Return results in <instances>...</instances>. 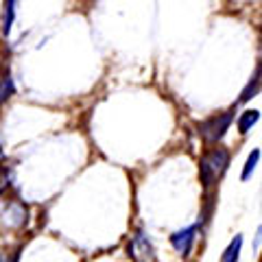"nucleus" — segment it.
<instances>
[{"mask_svg": "<svg viewBox=\"0 0 262 262\" xmlns=\"http://www.w3.org/2000/svg\"><path fill=\"white\" fill-rule=\"evenodd\" d=\"M13 11H15V3H5V24H3V33H5V35H9V31H11Z\"/></svg>", "mask_w": 262, "mask_h": 262, "instance_id": "obj_9", "label": "nucleus"}, {"mask_svg": "<svg viewBox=\"0 0 262 262\" xmlns=\"http://www.w3.org/2000/svg\"><path fill=\"white\" fill-rule=\"evenodd\" d=\"M258 162H260V151L253 149V151L249 153L247 162H245V168H243V175H241L243 182H247V179L251 177V173H253V170H256V166H258Z\"/></svg>", "mask_w": 262, "mask_h": 262, "instance_id": "obj_8", "label": "nucleus"}, {"mask_svg": "<svg viewBox=\"0 0 262 262\" xmlns=\"http://www.w3.org/2000/svg\"><path fill=\"white\" fill-rule=\"evenodd\" d=\"M234 120V114L232 112H223V114H216V116L208 118L206 122H201V136L206 138L208 142H219L221 138L225 136V131L229 129Z\"/></svg>", "mask_w": 262, "mask_h": 262, "instance_id": "obj_2", "label": "nucleus"}, {"mask_svg": "<svg viewBox=\"0 0 262 262\" xmlns=\"http://www.w3.org/2000/svg\"><path fill=\"white\" fill-rule=\"evenodd\" d=\"M15 92V85H13V79H11V72L9 68L0 70V105L5 101H9Z\"/></svg>", "mask_w": 262, "mask_h": 262, "instance_id": "obj_5", "label": "nucleus"}, {"mask_svg": "<svg viewBox=\"0 0 262 262\" xmlns=\"http://www.w3.org/2000/svg\"><path fill=\"white\" fill-rule=\"evenodd\" d=\"M260 88H262V61H260V66L256 68V72H253V77H251V81L247 83V88L243 90V94H241V103H247L249 98H253L258 92H260Z\"/></svg>", "mask_w": 262, "mask_h": 262, "instance_id": "obj_4", "label": "nucleus"}, {"mask_svg": "<svg viewBox=\"0 0 262 262\" xmlns=\"http://www.w3.org/2000/svg\"><path fill=\"white\" fill-rule=\"evenodd\" d=\"M241 247H243V236L236 234V238L229 243V247L223 251V258H221V262H236L241 256Z\"/></svg>", "mask_w": 262, "mask_h": 262, "instance_id": "obj_7", "label": "nucleus"}, {"mask_svg": "<svg viewBox=\"0 0 262 262\" xmlns=\"http://www.w3.org/2000/svg\"><path fill=\"white\" fill-rule=\"evenodd\" d=\"M258 120H260V112H258V110H247V112H243L241 118H238V134H241V136H247L249 129L256 125Z\"/></svg>", "mask_w": 262, "mask_h": 262, "instance_id": "obj_6", "label": "nucleus"}, {"mask_svg": "<svg viewBox=\"0 0 262 262\" xmlns=\"http://www.w3.org/2000/svg\"><path fill=\"white\" fill-rule=\"evenodd\" d=\"M0 155H3V149H0Z\"/></svg>", "mask_w": 262, "mask_h": 262, "instance_id": "obj_12", "label": "nucleus"}, {"mask_svg": "<svg viewBox=\"0 0 262 262\" xmlns=\"http://www.w3.org/2000/svg\"><path fill=\"white\" fill-rule=\"evenodd\" d=\"M196 238V225H190L186 229H179V232H175L173 236H170V245L175 247V251L179 253V256H188L192 249V243Z\"/></svg>", "mask_w": 262, "mask_h": 262, "instance_id": "obj_3", "label": "nucleus"}, {"mask_svg": "<svg viewBox=\"0 0 262 262\" xmlns=\"http://www.w3.org/2000/svg\"><path fill=\"white\" fill-rule=\"evenodd\" d=\"M229 166V151L219 146V149H212L201 158L199 162V177L201 184L206 188H212L221 177L225 175V170Z\"/></svg>", "mask_w": 262, "mask_h": 262, "instance_id": "obj_1", "label": "nucleus"}, {"mask_svg": "<svg viewBox=\"0 0 262 262\" xmlns=\"http://www.w3.org/2000/svg\"><path fill=\"white\" fill-rule=\"evenodd\" d=\"M11 182V170L9 168H0V194H3Z\"/></svg>", "mask_w": 262, "mask_h": 262, "instance_id": "obj_10", "label": "nucleus"}, {"mask_svg": "<svg viewBox=\"0 0 262 262\" xmlns=\"http://www.w3.org/2000/svg\"><path fill=\"white\" fill-rule=\"evenodd\" d=\"M20 260V249H15L13 253H11V262H18Z\"/></svg>", "mask_w": 262, "mask_h": 262, "instance_id": "obj_11", "label": "nucleus"}]
</instances>
